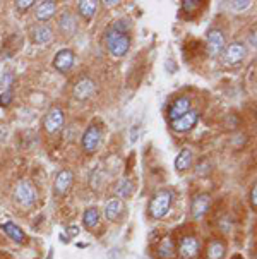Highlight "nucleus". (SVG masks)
Here are the masks:
<instances>
[{
  "mask_svg": "<svg viewBox=\"0 0 257 259\" xmlns=\"http://www.w3.org/2000/svg\"><path fill=\"white\" fill-rule=\"evenodd\" d=\"M197 120H199V113L195 110H189L185 115H182L180 118H177V120H172L170 124H172V129L177 131V133H187V131L195 127Z\"/></svg>",
  "mask_w": 257,
  "mask_h": 259,
  "instance_id": "obj_9",
  "label": "nucleus"
},
{
  "mask_svg": "<svg viewBox=\"0 0 257 259\" xmlns=\"http://www.w3.org/2000/svg\"><path fill=\"white\" fill-rule=\"evenodd\" d=\"M134 192V186L130 181H122L117 187V194L122 196V197H129L130 194Z\"/></svg>",
  "mask_w": 257,
  "mask_h": 259,
  "instance_id": "obj_25",
  "label": "nucleus"
},
{
  "mask_svg": "<svg viewBox=\"0 0 257 259\" xmlns=\"http://www.w3.org/2000/svg\"><path fill=\"white\" fill-rule=\"evenodd\" d=\"M250 201H252V206H257V186L252 187V192H250Z\"/></svg>",
  "mask_w": 257,
  "mask_h": 259,
  "instance_id": "obj_31",
  "label": "nucleus"
},
{
  "mask_svg": "<svg viewBox=\"0 0 257 259\" xmlns=\"http://www.w3.org/2000/svg\"><path fill=\"white\" fill-rule=\"evenodd\" d=\"M96 7H98V2L94 0H81L79 2V14L86 19H91L96 12Z\"/></svg>",
  "mask_w": 257,
  "mask_h": 259,
  "instance_id": "obj_23",
  "label": "nucleus"
},
{
  "mask_svg": "<svg viewBox=\"0 0 257 259\" xmlns=\"http://www.w3.org/2000/svg\"><path fill=\"white\" fill-rule=\"evenodd\" d=\"M190 110V100L187 96H182V98H177L173 105L170 107L168 110V117H170V122L172 120H177L180 118L182 115H185L187 112Z\"/></svg>",
  "mask_w": 257,
  "mask_h": 259,
  "instance_id": "obj_12",
  "label": "nucleus"
},
{
  "mask_svg": "<svg viewBox=\"0 0 257 259\" xmlns=\"http://www.w3.org/2000/svg\"><path fill=\"white\" fill-rule=\"evenodd\" d=\"M76 64V55L71 50H60L54 59V67L59 72H69Z\"/></svg>",
  "mask_w": 257,
  "mask_h": 259,
  "instance_id": "obj_10",
  "label": "nucleus"
},
{
  "mask_svg": "<svg viewBox=\"0 0 257 259\" xmlns=\"http://www.w3.org/2000/svg\"><path fill=\"white\" fill-rule=\"evenodd\" d=\"M225 251H226V247L223 242L213 240V242H209L206 247V259H223Z\"/></svg>",
  "mask_w": 257,
  "mask_h": 259,
  "instance_id": "obj_20",
  "label": "nucleus"
},
{
  "mask_svg": "<svg viewBox=\"0 0 257 259\" xmlns=\"http://www.w3.org/2000/svg\"><path fill=\"white\" fill-rule=\"evenodd\" d=\"M64 110L60 107H52L45 117V129L46 133L54 134L64 127Z\"/></svg>",
  "mask_w": 257,
  "mask_h": 259,
  "instance_id": "obj_7",
  "label": "nucleus"
},
{
  "mask_svg": "<svg viewBox=\"0 0 257 259\" xmlns=\"http://www.w3.org/2000/svg\"><path fill=\"white\" fill-rule=\"evenodd\" d=\"M33 0H19V2H16V7L19 9V11H24V9L31 7L33 6Z\"/></svg>",
  "mask_w": 257,
  "mask_h": 259,
  "instance_id": "obj_30",
  "label": "nucleus"
},
{
  "mask_svg": "<svg viewBox=\"0 0 257 259\" xmlns=\"http://www.w3.org/2000/svg\"><path fill=\"white\" fill-rule=\"evenodd\" d=\"M209 204H211V197L208 194H199L195 199L192 201V206H190V209H192V217L195 220H201L204 214L208 213L209 209Z\"/></svg>",
  "mask_w": 257,
  "mask_h": 259,
  "instance_id": "obj_14",
  "label": "nucleus"
},
{
  "mask_svg": "<svg viewBox=\"0 0 257 259\" xmlns=\"http://www.w3.org/2000/svg\"><path fill=\"white\" fill-rule=\"evenodd\" d=\"M57 11V2L55 0H45V2H40L36 7V19L40 23H46L48 19H52Z\"/></svg>",
  "mask_w": 257,
  "mask_h": 259,
  "instance_id": "obj_17",
  "label": "nucleus"
},
{
  "mask_svg": "<svg viewBox=\"0 0 257 259\" xmlns=\"http://www.w3.org/2000/svg\"><path fill=\"white\" fill-rule=\"evenodd\" d=\"M31 38L36 45H48L54 38V31L48 24H40V26H34L33 31H31Z\"/></svg>",
  "mask_w": 257,
  "mask_h": 259,
  "instance_id": "obj_11",
  "label": "nucleus"
},
{
  "mask_svg": "<svg viewBox=\"0 0 257 259\" xmlns=\"http://www.w3.org/2000/svg\"><path fill=\"white\" fill-rule=\"evenodd\" d=\"M36 189L31 182L28 181H23L17 184L16 187V199L19 201L23 206H31L34 201H36Z\"/></svg>",
  "mask_w": 257,
  "mask_h": 259,
  "instance_id": "obj_5",
  "label": "nucleus"
},
{
  "mask_svg": "<svg viewBox=\"0 0 257 259\" xmlns=\"http://www.w3.org/2000/svg\"><path fill=\"white\" fill-rule=\"evenodd\" d=\"M12 98H14V95H12V90H6L2 95H0V107H9L12 102Z\"/></svg>",
  "mask_w": 257,
  "mask_h": 259,
  "instance_id": "obj_28",
  "label": "nucleus"
},
{
  "mask_svg": "<svg viewBox=\"0 0 257 259\" xmlns=\"http://www.w3.org/2000/svg\"><path fill=\"white\" fill-rule=\"evenodd\" d=\"M249 0H242V2H226V6H228V9H232V11L235 12H240V11H245V9L250 7Z\"/></svg>",
  "mask_w": 257,
  "mask_h": 259,
  "instance_id": "obj_26",
  "label": "nucleus"
},
{
  "mask_svg": "<svg viewBox=\"0 0 257 259\" xmlns=\"http://www.w3.org/2000/svg\"><path fill=\"white\" fill-rule=\"evenodd\" d=\"M233 259H240V257H233Z\"/></svg>",
  "mask_w": 257,
  "mask_h": 259,
  "instance_id": "obj_34",
  "label": "nucleus"
},
{
  "mask_svg": "<svg viewBox=\"0 0 257 259\" xmlns=\"http://www.w3.org/2000/svg\"><path fill=\"white\" fill-rule=\"evenodd\" d=\"M192 165V151L190 149H182L180 153H178V156H177V160H175V168L177 170H187L189 166Z\"/></svg>",
  "mask_w": 257,
  "mask_h": 259,
  "instance_id": "obj_21",
  "label": "nucleus"
},
{
  "mask_svg": "<svg viewBox=\"0 0 257 259\" xmlns=\"http://www.w3.org/2000/svg\"><path fill=\"white\" fill-rule=\"evenodd\" d=\"M59 29L65 36H72V34L77 31V21H76V17H74V14H71V12H67V11L62 12L59 17Z\"/></svg>",
  "mask_w": 257,
  "mask_h": 259,
  "instance_id": "obj_13",
  "label": "nucleus"
},
{
  "mask_svg": "<svg viewBox=\"0 0 257 259\" xmlns=\"http://www.w3.org/2000/svg\"><path fill=\"white\" fill-rule=\"evenodd\" d=\"M67 234L69 235H77V234H79V228H77V227H67Z\"/></svg>",
  "mask_w": 257,
  "mask_h": 259,
  "instance_id": "obj_32",
  "label": "nucleus"
},
{
  "mask_svg": "<svg viewBox=\"0 0 257 259\" xmlns=\"http://www.w3.org/2000/svg\"><path fill=\"white\" fill-rule=\"evenodd\" d=\"M129 31V23L125 19H119L115 23H112L105 31V43H107L108 52L113 57H124L130 48V36Z\"/></svg>",
  "mask_w": 257,
  "mask_h": 259,
  "instance_id": "obj_1",
  "label": "nucleus"
},
{
  "mask_svg": "<svg viewBox=\"0 0 257 259\" xmlns=\"http://www.w3.org/2000/svg\"><path fill=\"white\" fill-rule=\"evenodd\" d=\"M12 82H14V74H12V72H4L2 81H0V84H2L4 91H6V90H11Z\"/></svg>",
  "mask_w": 257,
  "mask_h": 259,
  "instance_id": "obj_27",
  "label": "nucleus"
},
{
  "mask_svg": "<svg viewBox=\"0 0 257 259\" xmlns=\"http://www.w3.org/2000/svg\"><path fill=\"white\" fill-rule=\"evenodd\" d=\"M0 228H2L4 232L7 234V237H11L14 242L17 244H23L24 240H26V235H24V232L21 230L19 227L16 225V223H12V222H4V223H0Z\"/></svg>",
  "mask_w": 257,
  "mask_h": 259,
  "instance_id": "obj_19",
  "label": "nucleus"
},
{
  "mask_svg": "<svg viewBox=\"0 0 257 259\" xmlns=\"http://www.w3.org/2000/svg\"><path fill=\"white\" fill-rule=\"evenodd\" d=\"M158 256L161 259H172L175 256V245H173V240L172 239H163L161 244L158 245Z\"/></svg>",
  "mask_w": 257,
  "mask_h": 259,
  "instance_id": "obj_22",
  "label": "nucleus"
},
{
  "mask_svg": "<svg viewBox=\"0 0 257 259\" xmlns=\"http://www.w3.org/2000/svg\"><path fill=\"white\" fill-rule=\"evenodd\" d=\"M225 50V34L220 29H209L208 31V52L211 57H220Z\"/></svg>",
  "mask_w": 257,
  "mask_h": 259,
  "instance_id": "obj_6",
  "label": "nucleus"
},
{
  "mask_svg": "<svg viewBox=\"0 0 257 259\" xmlns=\"http://www.w3.org/2000/svg\"><path fill=\"white\" fill-rule=\"evenodd\" d=\"M99 141H101V129H99L98 125H89L88 129H86V133L82 134V139H81L82 149L88 153L96 151L99 146Z\"/></svg>",
  "mask_w": 257,
  "mask_h": 259,
  "instance_id": "obj_4",
  "label": "nucleus"
},
{
  "mask_svg": "<svg viewBox=\"0 0 257 259\" xmlns=\"http://www.w3.org/2000/svg\"><path fill=\"white\" fill-rule=\"evenodd\" d=\"M173 201V192L172 191H160L153 199L149 201V214L156 220L163 218L165 214L170 211V206Z\"/></svg>",
  "mask_w": 257,
  "mask_h": 259,
  "instance_id": "obj_2",
  "label": "nucleus"
},
{
  "mask_svg": "<svg viewBox=\"0 0 257 259\" xmlns=\"http://www.w3.org/2000/svg\"><path fill=\"white\" fill-rule=\"evenodd\" d=\"M94 93V82L89 77H82L81 81H77V84L74 86V96L77 100H88L91 95Z\"/></svg>",
  "mask_w": 257,
  "mask_h": 259,
  "instance_id": "obj_16",
  "label": "nucleus"
},
{
  "mask_svg": "<svg viewBox=\"0 0 257 259\" xmlns=\"http://www.w3.org/2000/svg\"><path fill=\"white\" fill-rule=\"evenodd\" d=\"M199 4H201L199 0H184V2H182V9H184L185 12H192L199 7Z\"/></svg>",
  "mask_w": 257,
  "mask_h": 259,
  "instance_id": "obj_29",
  "label": "nucleus"
},
{
  "mask_svg": "<svg viewBox=\"0 0 257 259\" xmlns=\"http://www.w3.org/2000/svg\"><path fill=\"white\" fill-rule=\"evenodd\" d=\"M72 179H74V175H72L71 170H62V172L57 174V177H55V194L57 196H64L65 192L69 191V187H71Z\"/></svg>",
  "mask_w": 257,
  "mask_h": 259,
  "instance_id": "obj_15",
  "label": "nucleus"
},
{
  "mask_svg": "<svg viewBox=\"0 0 257 259\" xmlns=\"http://www.w3.org/2000/svg\"><path fill=\"white\" fill-rule=\"evenodd\" d=\"M82 222L88 228H94L99 223V211L96 208H88L82 214Z\"/></svg>",
  "mask_w": 257,
  "mask_h": 259,
  "instance_id": "obj_24",
  "label": "nucleus"
},
{
  "mask_svg": "<svg viewBox=\"0 0 257 259\" xmlns=\"http://www.w3.org/2000/svg\"><path fill=\"white\" fill-rule=\"evenodd\" d=\"M250 45L255 47V31H252V36H250Z\"/></svg>",
  "mask_w": 257,
  "mask_h": 259,
  "instance_id": "obj_33",
  "label": "nucleus"
},
{
  "mask_svg": "<svg viewBox=\"0 0 257 259\" xmlns=\"http://www.w3.org/2000/svg\"><path fill=\"white\" fill-rule=\"evenodd\" d=\"M124 213V203L119 197H112L107 204H105V217L108 222H115L120 214Z\"/></svg>",
  "mask_w": 257,
  "mask_h": 259,
  "instance_id": "obj_18",
  "label": "nucleus"
},
{
  "mask_svg": "<svg viewBox=\"0 0 257 259\" xmlns=\"http://www.w3.org/2000/svg\"><path fill=\"white\" fill-rule=\"evenodd\" d=\"M177 251L180 259H195L199 256V251H201V242L192 235L184 237V239L180 240V244H178Z\"/></svg>",
  "mask_w": 257,
  "mask_h": 259,
  "instance_id": "obj_3",
  "label": "nucleus"
},
{
  "mask_svg": "<svg viewBox=\"0 0 257 259\" xmlns=\"http://www.w3.org/2000/svg\"><path fill=\"white\" fill-rule=\"evenodd\" d=\"M245 55H247L245 45L240 43V41H235V43H232V45L226 47L225 62L228 65H237V64H240L243 59H245Z\"/></svg>",
  "mask_w": 257,
  "mask_h": 259,
  "instance_id": "obj_8",
  "label": "nucleus"
}]
</instances>
